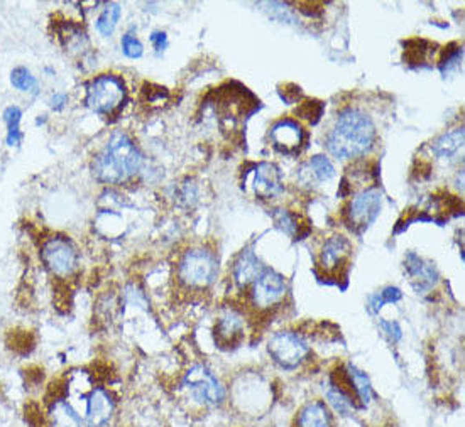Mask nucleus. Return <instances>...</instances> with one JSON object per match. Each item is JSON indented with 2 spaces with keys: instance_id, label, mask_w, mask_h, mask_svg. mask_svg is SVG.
Masks as SVG:
<instances>
[{
  "instance_id": "1",
  "label": "nucleus",
  "mask_w": 465,
  "mask_h": 427,
  "mask_svg": "<svg viewBox=\"0 0 465 427\" xmlns=\"http://www.w3.org/2000/svg\"><path fill=\"white\" fill-rule=\"evenodd\" d=\"M375 144V127L369 115L355 109L342 111L327 137V149L337 159H355L369 154Z\"/></svg>"
},
{
  "instance_id": "2",
  "label": "nucleus",
  "mask_w": 465,
  "mask_h": 427,
  "mask_svg": "<svg viewBox=\"0 0 465 427\" xmlns=\"http://www.w3.org/2000/svg\"><path fill=\"white\" fill-rule=\"evenodd\" d=\"M144 157L127 133L115 132L105 147L93 157L92 173L103 184H122L136 176Z\"/></svg>"
},
{
  "instance_id": "3",
  "label": "nucleus",
  "mask_w": 465,
  "mask_h": 427,
  "mask_svg": "<svg viewBox=\"0 0 465 427\" xmlns=\"http://www.w3.org/2000/svg\"><path fill=\"white\" fill-rule=\"evenodd\" d=\"M218 260L211 250L203 247L189 248L181 255L176 267V277L181 285L193 291L210 287L217 278Z\"/></svg>"
},
{
  "instance_id": "4",
  "label": "nucleus",
  "mask_w": 465,
  "mask_h": 427,
  "mask_svg": "<svg viewBox=\"0 0 465 427\" xmlns=\"http://www.w3.org/2000/svg\"><path fill=\"white\" fill-rule=\"evenodd\" d=\"M127 96L125 83L115 74H100L87 87L85 105L99 115L112 117L122 109Z\"/></svg>"
},
{
  "instance_id": "5",
  "label": "nucleus",
  "mask_w": 465,
  "mask_h": 427,
  "mask_svg": "<svg viewBox=\"0 0 465 427\" xmlns=\"http://www.w3.org/2000/svg\"><path fill=\"white\" fill-rule=\"evenodd\" d=\"M41 260L51 276L58 278L72 277L78 269L80 257L73 241L66 237H51L41 245Z\"/></svg>"
},
{
  "instance_id": "6",
  "label": "nucleus",
  "mask_w": 465,
  "mask_h": 427,
  "mask_svg": "<svg viewBox=\"0 0 465 427\" xmlns=\"http://www.w3.org/2000/svg\"><path fill=\"white\" fill-rule=\"evenodd\" d=\"M183 385L192 399L205 407L220 406L227 397L222 382L205 365H195L186 371Z\"/></svg>"
},
{
  "instance_id": "7",
  "label": "nucleus",
  "mask_w": 465,
  "mask_h": 427,
  "mask_svg": "<svg viewBox=\"0 0 465 427\" xmlns=\"http://www.w3.org/2000/svg\"><path fill=\"white\" fill-rule=\"evenodd\" d=\"M267 351L273 362L281 369H298L310 355L307 341L295 331H279L267 341Z\"/></svg>"
},
{
  "instance_id": "8",
  "label": "nucleus",
  "mask_w": 465,
  "mask_h": 427,
  "mask_svg": "<svg viewBox=\"0 0 465 427\" xmlns=\"http://www.w3.org/2000/svg\"><path fill=\"white\" fill-rule=\"evenodd\" d=\"M288 294V282L276 270L264 269L262 274L252 282L249 299L258 311H271L278 307Z\"/></svg>"
},
{
  "instance_id": "9",
  "label": "nucleus",
  "mask_w": 465,
  "mask_h": 427,
  "mask_svg": "<svg viewBox=\"0 0 465 427\" xmlns=\"http://www.w3.org/2000/svg\"><path fill=\"white\" fill-rule=\"evenodd\" d=\"M381 206L382 195L378 188H369L357 193L349 201L347 211H345L351 228L357 232H364L366 228H369L381 213Z\"/></svg>"
},
{
  "instance_id": "10",
  "label": "nucleus",
  "mask_w": 465,
  "mask_h": 427,
  "mask_svg": "<svg viewBox=\"0 0 465 427\" xmlns=\"http://www.w3.org/2000/svg\"><path fill=\"white\" fill-rule=\"evenodd\" d=\"M352 255V243L347 237L333 235L323 243L318 255V267L325 276L340 277L347 270Z\"/></svg>"
},
{
  "instance_id": "11",
  "label": "nucleus",
  "mask_w": 465,
  "mask_h": 427,
  "mask_svg": "<svg viewBox=\"0 0 465 427\" xmlns=\"http://www.w3.org/2000/svg\"><path fill=\"white\" fill-rule=\"evenodd\" d=\"M115 415V400L103 387H95L85 397V424L87 427H109Z\"/></svg>"
},
{
  "instance_id": "12",
  "label": "nucleus",
  "mask_w": 465,
  "mask_h": 427,
  "mask_svg": "<svg viewBox=\"0 0 465 427\" xmlns=\"http://www.w3.org/2000/svg\"><path fill=\"white\" fill-rule=\"evenodd\" d=\"M271 142L276 151L286 155H295L304 142V130L295 120H279L271 129Z\"/></svg>"
},
{
  "instance_id": "13",
  "label": "nucleus",
  "mask_w": 465,
  "mask_h": 427,
  "mask_svg": "<svg viewBox=\"0 0 465 427\" xmlns=\"http://www.w3.org/2000/svg\"><path fill=\"white\" fill-rule=\"evenodd\" d=\"M252 189L260 199H273L281 195L282 179L278 167L271 162H259L258 166H254Z\"/></svg>"
},
{
  "instance_id": "14",
  "label": "nucleus",
  "mask_w": 465,
  "mask_h": 427,
  "mask_svg": "<svg viewBox=\"0 0 465 427\" xmlns=\"http://www.w3.org/2000/svg\"><path fill=\"white\" fill-rule=\"evenodd\" d=\"M404 269H406V274L411 278L413 287L418 291V294L420 292L425 294V292L431 291L433 285L437 284L438 272L433 263L426 262V260L418 257L413 252H409L406 259H404Z\"/></svg>"
},
{
  "instance_id": "15",
  "label": "nucleus",
  "mask_w": 465,
  "mask_h": 427,
  "mask_svg": "<svg viewBox=\"0 0 465 427\" xmlns=\"http://www.w3.org/2000/svg\"><path fill=\"white\" fill-rule=\"evenodd\" d=\"M244 338V318L237 311L229 309L220 314L215 325V341L222 348H232Z\"/></svg>"
},
{
  "instance_id": "16",
  "label": "nucleus",
  "mask_w": 465,
  "mask_h": 427,
  "mask_svg": "<svg viewBox=\"0 0 465 427\" xmlns=\"http://www.w3.org/2000/svg\"><path fill=\"white\" fill-rule=\"evenodd\" d=\"M264 269H266V267L262 265V262H260L258 255L254 254V250H252V248H245V250L240 252L239 257L236 259V262H234L232 267L234 282L237 284V287L244 289L245 291V289L251 287L252 282L262 274Z\"/></svg>"
},
{
  "instance_id": "17",
  "label": "nucleus",
  "mask_w": 465,
  "mask_h": 427,
  "mask_svg": "<svg viewBox=\"0 0 465 427\" xmlns=\"http://www.w3.org/2000/svg\"><path fill=\"white\" fill-rule=\"evenodd\" d=\"M48 426L50 427H87L85 419L68 399L58 397L48 407Z\"/></svg>"
},
{
  "instance_id": "18",
  "label": "nucleus",
  "mask_w": 465,
  "mask_h": 427,
  "mask_svg": "<svg viewBox=\"0 0 465 427\" xmlns=\"http://www.w3.org/2000/svg\"><path fill=\"white\" fill-rule=\"evenodd\" d=\"M335 176V167L330 162L329 157L325 155H313L310 161L307 162L300 169V181L303 184H316V183H327Z\"/></svg>"
},
{
  "instance_id": "19",
  "label": "nucleus",
  "mask_w": 465,
  "mask_h": 427,
  "mask_svg": "<svg viewBox=\"0 0 465 427\" xmlns=\"http://www.w3.org/2000/svg\"><path fill=\"white\" fill-rule=\"evenodd\" d=\"M298 427H333L332 414L322 400H311L298 414Z\"/></svg>"
},
{
  "instance_id": "20",
  "label": "nucleus",
  "mask_w": 465,
  "mask_h": 427,
  "mask_svg": "<svg viewBox=\"0 0 465 427\" xmlns=\"http://www.w3.org/2000/svg\"><path fill=\"white\" fill-rule=\"evenodd\" d=\"M325 399L335 414H338L340 417H349L355 410V400H352L351 392L333 380L327 385Z\"/></svg>"
},
{
  "instance_id": "21",
  "label": "nucleus",
  "mask_w": 465,
  "mask_h": 427,
  "mask_svg": "<svg viewBox=\"0 0 465 427\" xmlns=\"http://www.w3.org/2000/svg\"><path fill=\"white\" fill-rule=\"evenodd\" d=\"M345 375H347V382L351 385V390H353V395L359 399V402L362 406H369L372 400V385L366 371L359 370L353 365H349L347 370H345Z\"/></svg>"
},
{
  "instance_id": "22",
  "label": "nucleus",
  "mask_w": 465,
  "mask_h": 427,
  "mask_svg": "<svg viewBox=\"0 0 465 427\" xmlns=\"http://www.w3.org/2000/svg\"><path fill=\"white\" fill-rule=\"evenodd\" d=\"M464 146V129H453L452 132L444 133L431 144V151L437 157H450Z\"/></svg>"
},
{
  "instance_id": "23",
  "label": "nucleus",
  "mask_w": 465,
  "mask_h": 427,
  "mask_svg": "<svg viewBox=\"0 0 465 427\" xmlns=\"http://www.w3.org/2000/svg\"><path fill=\"white\" fill-rule=\"evenodd\" d=\"M21 120H22V110L19 107L12 105L7 107L3 110V122L7 124V146L17 147L22 142V132H21Z\"/></svg>"
},
{
  "instance_id": "24",
  "label": "nucleus",
  "mask_w": 465,
  "mask_h": 427,
  "mask_svg": "<svg viewBox=\"0 0 465 427\" xmlns=\"http://www.w3.org/2000/svg\"><path fill=\"white\" fill-rule=\"evenodd\" d=\"M121 16H122L121 6L114 2L109 3V6L102 10V14H100L99 19H96V22H95L96 31H99L103 37L112 36V32H114L115 28H117V22H118V19H121Z\"/></svg>"
},
{
  "instance_id": "25",
  "label": "nucleus",
  "mask_w": 465,
  "mask_h": 427,
  "mask_svg": "<svg viewBox=\"0 0 465 427\" xmlns=\"http://www.w3.org/2000/svg\"><path fill=\"white\" fill-rule=\"evenodd\" d=\"M10 83H12L14 88L21 91L32 93V95L39 93V83H37L36 76H32V73L24 66H17V68L10 72Z\"/></svg>"
},
{
  "instance_id": "26",
  "label": "nucleus",
  "mask_w": 465,
  "mask_h": 427,
  "mask_svg": "<svg viewBox=\"0 0 465 427\" xmlns=\"http://www.w3.org/2000/svg\"><path fill=\"white\" fill-rule=\"evenodd\" d=\"M401 297H403L401 289L393 287V285L384 287L381 292H375V294H372L369 297V311L372 314H378L386 304L397 303V300H401Z\"/></svg>"
},
{
  "instance_id": "27",
  "label": "nucleus",
  "mask_w": 465,
  "mask_h": 427,
  "mask_svg": "<svg viewBox=\"0 0 465 427\" xmlns=\"http://www.w3.org/2000/svg\"><path fill=\"white\" fill-rule=\"evenodd\" d=\"M426 41L413 39L408 41L406 47H404V61L408 65H423L426 61V51H428Z\"/></svg>"
},
{
  "instance_id": "28",
  "label": "nucleus",
  "mask_w": 465,
  "mask_h": 427,
  "mask_svg": "<svg viewBox=\"0 0 465 427\" xmlns=\"http://www.w3.org/2000/svg\"><path fill=\"white\" fill-rule=\"evenodd\" d=\"M274 220L276 225L288 235H300V223H298L296 215L289 213L288 210H278V213L274 215Z\"/></svg>"
},
{
  "instance_id": "29",
  "label": "nucleus",
  "mask_w": 465,
  "mask_h": 427,
  "mask_svg": "<svg viewBox=\"0 0 465 427\" xmlns=\"http://www.w3.org/2000/svg\"><path fill=\"white\" fill-rule=\"evenodd\" d=\"M122 53H124L130 59H139L144 53V46L139 39L134 34H124L121 39Z\"/></svg>"
},
{
  "instance_id": "30",
  "label": "nucleus",
  "mask_w": 465,
  "mask_h": 427,
  "mask_svg": "<svg viewBox=\"0 0 465 427\" xmlns=\"http://www.w3.org/2000/svg\"><path fill=\"white\" fill-rule=\"evenodd\" d=\"M298 113H300L301 118H304V120L311 122V124H316V122L320 120V117H322V113H323L322 102H316V100H308V102H304L303 105L298 109Z\"/></svg>"
},
{
  "instance_id": "31",
  "label": "nucleus",
  "mask_w": 465,
  "mask_h": 427,
  "mask_svg": "<svg viewBox=\"0 0 465 427\" xmlns=\"http://www.w3.org/2000/svg\"><path fill=\"white\" fill-rule=\"evenodd\" d=\"M452 46L453 44H450L448 47H445L444 58H442V61H440V69L444 74L445 72H448L452 66H455L457 63L460 61V58H462V47L455 46V50H452Z\"/></svg>"
},
{
  "instance_id": "32",
  "label": "nucleus",
  "mask_w": 465,
  "mask_h": 427,
  "mask_svg": "<svg viewBox=\"0 0 465 427\" xmlns=\"http://www.w3.org/2000/svg\"><path fill=\"white\" fill-rule=\"evenodd\" d=\"M379 325H381L382 331L386 333V336L393 343H397L401 340V336H403V329H401V326L396 321H379Z\"/></svg>"
},
{
  "instance_id": "33",
  "label": "nucleus",
  "mask_w": 465,
  "mask_h": 427,
  "mask_svg": "<svg viewBox=\"0 0 465 427\" xmlns=\"http://www.w3.org/2000/svg\"><path fill=\"white\" fill-rule=\"evenodd\" d=\"M149 39H151V44L156 50V53H163V51L167 47V44H169L166 32H163V31H154Z\"/></svg>"
},
{
  "instance_id": "34",
  "label": "nucleus",
  "mask_w": 465,
  "mask_h": 427,
  "mask_svg": "<svg viewBox=\"0 0 465 427\" xmlns=\"http://www.w3.org/2000/svg\"><path fill=\"white\" fill-rule=\"evenodd\" d=\"M68 95L66 93H54L53 96L50 98V107L56 111L63 110L66 105H68Z\"/></svg>"
}]
</instances>
